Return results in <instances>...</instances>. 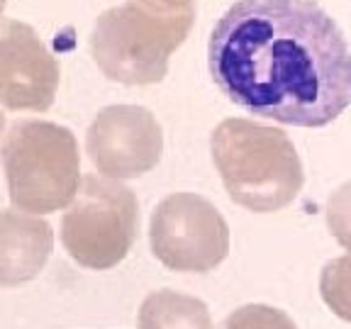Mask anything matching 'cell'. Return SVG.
Returning <instances> with one entry per match:
<instances>
[{
    "label": "cell",
    "mask_w": 351,
    "mask_h": 329,
    "mask_svg": "<svg viewBox=\"0 0 351 329\" xmlns=\"http://www.w3.org/2000/svg\"><path fill=\"white\" fill-rule=\"evenodd\" d=\"M215 86L249 115L327 127L351 105V49L315 0H237L208 42Z\"/></svg>",
    "instance_id": "6da1fadb"
},
{
    "label": "cell",
    "mask_w": 351,
    "mask_h": 329,
    "mask_svg": "<svg viewBox=\"0 0 351 329\" xmlns=\"http://www.w3.org/2000/svg\"><path fill=\"white\" fill-rule=\"evenodd\" d=\"M225 191L252 212H276L293 203L305 183L302 161L283 130L230 117L210 137Z\"/></svg>",
    "instance_id": "7a4b0ae2"
},
{
    "label": "cell",
    "mask_w": 351,
    "mask_h": 329,
    "mask_svg": "<svg viewBox=\"0 0 351 329\" xmlns=\"http://www.w3.org/2000/svg\"><path fill=\"white\" fill-rule=\"evenodd\" d=\"M193 22L195 5L166 10L142 0H125L98 15L90 32V54L110 81L125 86L159 83Z\"/></svg>",
    "instance_id": "3957f363"
},
{
    "label": "cell",
    "mask_w": 351,
    "mask_h": 329,
    "mask_svg": "<svg viewBox=\"0 0 351 329\" xmlns=\"http://www.w3.org/2000/svg\"><path fill=\"white\" fill-rule=\"evenodd\" d=\"M0 156L15 210L47 215L73 203L81 186V156L69 127L47 120L15 122Z\"/></svg>",
    "instance_id": "277c9868"
},
{
    "label": "cell",
    "mask_w": 351,
    "mask_h": 329,
    "mask_svg": "<svg viewBox=\"0 0 351 329\" xmlns=\"http://www.w3.org/2000/svg\"><path fill=\"white\" fill-rule=\"evenodd\" d=\"M137 230V195L120 181L86 175L61 219V244L78 266L108 271L130 254Z\"/></svg>",
    "instance_id": "5b68a950"
},
{
    "label": "cell",
    "mask_w": 351,
    "mask_h": 329,
    "mask_svg": "<svg viewBox=\"0 0 351 329\" xmlns=\"http://www.w3.org/2000/svg\"><path fill=\"white\" fill-rule=\"evenodd\" d=\"M149 241L166 269L208 273L230 254V227L208 197L173 193L154 208Z\"/></svg>",
    "instance_id": "8992f818"
},
{
    "label": "cell",
    "mask_w": 351,
    "mask_h": 329,
    "mask_svg": "<svg viewBox=\"0 0 351 329\" xmlns=\"http://www.w3.org/2000/svg\"><path fill=\"white\" fill-rule=\"evenodd\" d=\"M86 151L98 173L125 181L149 173L159 164L164 134L152 110L142 105H110L88 127Z\"/></svg>",
    "instance_id": "52a82bcc"
},
{
    "label": "cell",
    "mask_w": 351,
    "mask_h": 329,
    "mask_svg": "<svg viewBox=\"0 0 351 329\" xmlns=\"http://www.w3.org/2000/svg\"><path fill=\"white\" fill-rule=\"evenodd\" d=\"M61 69L49 47L20 20L0 22V103L44 112L54 105Z\"/></svg>",
    "instance_id": "ba28073f"
},
{
    "label": "cell",
    "mask_w": 351,
    "mask_h": 329,
    "mask_svg": "<svg viewBox=\"0 0 351 329\" xmlns=\"http://www.w3.org/2000/svg\"><path fill=\"white\" fill-rule=\"evenodd\" d=\"M54 249V232L39 215L0 210V285L37 278Z\"/></svg>",
    "instance_id": "9c48e42d"
},
{
    "label": "cell",
    "mask_w": 351,
    "mask_h": 329,
    "mask_svg": "<svg viewBox=\"0 0 351 329\" xmlns=\"http://www.w3.org/2000/svg\"><path fill=\"white\" fill-rule=\"evenodd\" d=\"M139 329H213V317L203 300L166 288L142 302Z\"/></svg>",
    "instance_id": "30bf717a"
},
{
    "label": "cell",
    "mask_w": 351,
    "mask_h": 329,
    "mask_svg": "<svg viewBox=\"0 0 351 329\" xmlns=\"http://www.w3.org/2000/svg\"><path fill=\"white\" fill-rule=\"evenodd\" d=\"M319 295L337 317L351 322V256L324 263L319 273Z\"/></svg>",
    "instance_id": "8fae6325"
},
{
    "label": "cell",
    "mask_w": 351,
    "mask_h": 329,
    "mask_svg": "<svg viewBox=\"0 0 351 329\" xmlns=\"http://www.w3.org/2000/svg\"><path fill=\"white\" fill-rule=\"evenodd\" d=\"M219 329H298L283 310L269 305H244L225 319Z\"/></svg>",
    "instance_id": "7c38bea8"
},
{
    "label": "cell",
    "mask_w": 351,
    "mask_h": 329,
    "mask_svg": "<svg viewBox=\"0 0 351 329\" xmlns=\"http://www.w3.org/2000/svg\"><path fill=\"white\" fill-rule=\"evenodd\" d=\"M327 227L351 256V181H346L329 195Z\"/></svg>",
    "instance_id": "4fadbf2b"
},
{
    "label": "cell",
    "mask_w": 351,
    "mask_h": 329,
    "mask_svg": "<svg viewBox=\"0 0 351 329\" xmlns=\"http://www.w3.org/2000/svg\"><path fill=\"white\" fill-rule=\"evenodd\" d=\"M142 3H149V5H156V8H166V10L193 5V0H142Z\"/></svg>",
    "instance_id": "5bb4252c"
},
{
    "label": "cell",
    "mask_w": 351,
    "mask_h": 329,
    "mask_svg": "<svg viewBox=\"0 0 351 329\" xmlns=\"http://www.w3.org/2000/svg\"><path fill=\"white\" fill-rule=\"evenodd\" d=\"M3 130H5V115H3V110H0V134H3Z\"/></svg>",
    "instance_id": "9a60e30c"
},
{
    "label": "cell",
    "mask_w": 351,
    "mask_h": 329,
    "mask_svg": "<svg viewBox=\"0 0 351 329\" xmlns=\"http://www.w3.org/2000/svg\"><path fill=\"white\" fill-rule=\"evenodd\" d=\"M5 5H8V0H0V17H3V12H5Z\"/></svg>",
    "instance_id": "2e32d148"
}]
</instances>
